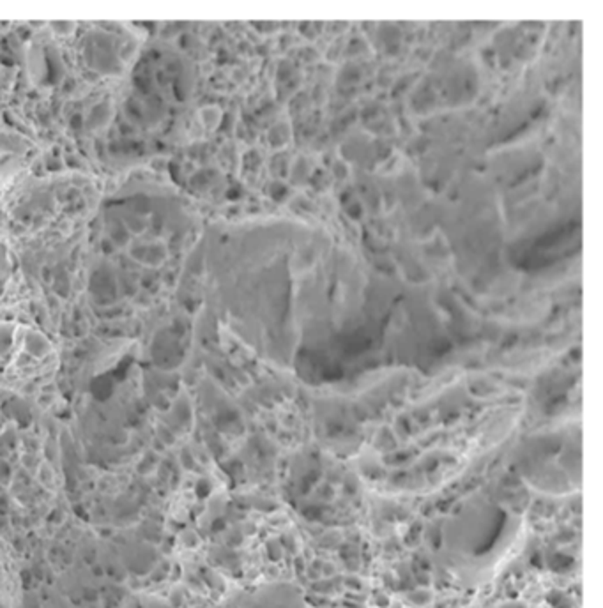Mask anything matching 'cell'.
<instances>
[{"label":"cell","mask_w":603,"mask_h":608,"mask_svg":"<svg viewBox=\"0 0 603 608\" xmlns=\"http://www.w3.org/2000/svg\"><path fill=\"white\" fill-rule=\"evenodd\" d=\"M525 483L547 495H566L581 488V433L575 430L538 435L518 458Z\"/></svg>","instance_id":"obj_2"},{"label":"cell","mask_w":603,"mask_h":608,"mask_svg":"<svg viewBox=\"0 0 603 608\" xmlns=\"http://www.w3.org/2000/svg\"><path fill=\"white\" fill-rule=\"evenodd\" d=\"M524 533V520L491 495L465 499L441 525L437 561L456 582L479 587L491 582Z\"/></svg>","instance_id":"obj_1"},{"label":"cell","mask_w":603,"mask_h":608,"mask_svg":"<svg viewBox=\"0 0 603 608\" xmlns=\"http://www.w3.org/2000/svg\"><path fill=\"white\" fill-rule=\"evenodd\" d=\"M241 608H313L306 600L305 591L294 582L276 580L264 584L248 593Z\"/></svg>","instance_id":"obj_3"}]
</instances>
